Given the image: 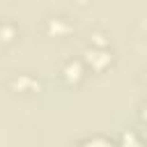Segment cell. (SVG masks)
Listing matches in <instances>:
<instances>
[{"label": "cell", "mask_w": 147, "mask_h": 147, "mask_svg": "<svg viewBox=\"0 0 147 147\" xmlns=\"http://www.w3.org/2000/svg\"><path fill=\"white\" fill-rule=\"evenodd\" d=\"M85 74H87V69H85V64H83L80 57H67L60 64V78L67 85H78L85 78Z\"/></svg>", "instance_id": "277c9868"}, {"label": "cell", "mask_w": 147, "mask_h": 147, "mask_svg": "<svg viewBox=\"0 0 147 147\" xmlns=\"http://www.w3.org/2000/svg\"><path fill=\"white\" fill-rule=\"evenodd\" d=\"M83 64L85 69H92V71H103L113 64L115 55L110 51V46H87L85 53H83Z\"/></svg>", "instance_id": "6da1fadb"}, {"label": "cell", "mask_w": 147, "mask_h": 147, "mask_svg": "<svg viewBox=\"0 0 147 147\" xmlns=\"http://www.w3.org/2000/svg\"><path fill=\"white\" fill-rule=\"evenodd\" d=\"M41 30H44L48 37H69V34L76 30V25H74V21H71L69 16H64V14H53V16H46V18H44Z\"/></svg>", "instance_id": "7a4b0ae2"}, {"label": "cell", "mask_w": 147, "mask_h": 147, "mask_svg": "<svg viewBox=\"0 0 147 147\" xmlns=\"http://www.w3.org/2000/svg\"><path fill=\"white\" fill-rule=\"evenodd\" d=\"M87 46H110V39L103 32H92L90 34V44Z\"/></svg>", "instance_id": "ba28073f"}, {"label": "cell", "mask_w": 147, "mask_h": 147, "mask_svg": "<svg viewBox=\"0 0 147 147\" xmlns=\"http://www.w3.org/2000/svg\"><path fill=\"white\" fill-rule=\"evenodd\" d=\"M18 39V25L14 21H0V44H14Z\"/></svg>", "instance_id": "5b68a950"}, {"label": "cell", "mask_w": 147, "mask_h": 147, "mask_svg": "<svg viewBox=\"0 0 147 147\" xmlns=\"http://www.w3.org/2000/svg\"><path fill=\"white\" fill-rule=\"evenodd\" d=\"M69 147H115V142L110 140V138H106V136H90V138H85V140H80V142H74V145H69Z\"/></svg>", "instance_id": "8992f818"}, {"label": "cell", "mask_w": 147, "mask_h": 147, "mask_svg": "<svg viewBox=\"0 0 147 147\" xmlns=\"http://www.w3.org/2000/svg\"><path fill=\"white\" fill-rule=\"evenodd\" d=\"M115 147H142V140H140L138 133H133V131H124L122 138H119V142H115Z\"/></svg>", "instance_id": "52a82bcc"}, {"label": "cell", "mask_w": 147, "mask_h": 147, "mask_svg": "<svg viewBox=\"0 0 147 147\" xmlns=\"http://www.w3.org/2000/svg\"><path fill=\"white\" fill-rule=\"evenodd\" d=\"M7 87L16 94H37L41 90V80L37 76L28 74V71H23V74H14L7 80Z\"/></svg>", "instance_id": "3957f363"}]
</instances>
